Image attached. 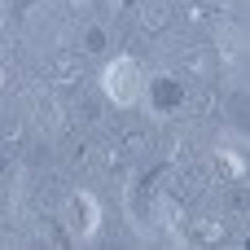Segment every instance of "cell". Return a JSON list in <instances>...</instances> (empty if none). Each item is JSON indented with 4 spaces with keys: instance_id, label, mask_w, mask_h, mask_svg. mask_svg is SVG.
I'll return each mask as SVG.
<instances>
[{
    "instance_id": "1",
    "label": "cell",
    "mask_w": 250,
    "mask_h": 250,
    "mask_svg": "<svg viewBox=\"0 0 250 250\" xmlns=\"http://www.w3.org/2000/svg\"><path fill=\"white\" fill-rule=\"evenodd\" d=\"M141 88H145V79H141V66H136V57H114L105 70H101V92L114 101V105H136L141 101Z\"/></svg>"
},
{
    "instance_id": "2",
    "label": "cell",
    "mask_w": 250,
    "mask_h": 250,
    "mask_svg": "<svg viewBox=\"0 0 250 250\" xmlns=\"http://www.w3.org/2000/svg\"><path fill=\"white\" fill-rule=\"evenodd\" d=\"M70 207L79 211V229H75L70 237H79V242H92V237L101 233V202H97L88 189H79V193H70Z\"/></svg>"
},
{
    "instance_id": "3",
    "label": "cell",
    "mask_w": 250,
    "mask_h": 250,
    "mask_svg": "<svg viewBox=\"0 0 250 250\" xmlns=\"http://www.w3.org/2000/svg\"><path fill=\"white\" fill-rule=\"evenodd\" d=\"M180 101H185V88H180L171 75H163V79H154V83H149V105H154L158 114H171Z\"/></svg>"
},
{
    "instance_id": "4",
    "label": "cell",
    "mask_w": 250,
    "mask_h": 250,
    "mask_svg": "<svg viewBox=\"0 0 250 250\" xmlns=\"http://www.w3.org/2000/svg\"><path fill=\"white\" fill-rule=\"evenodd\" d=\"M136 18H141V26L149 35H163L171 26V0H141L136 4Z\"/></svg>"
},
{
    "instance_id": "5",
    "label": "cell",
    "mask_w": 250,
    "mask_h": 250,
    "mask_svg": "<svg viewBox=\"0 0 250 250\" xmlns=\"http://www.w3.org/2000/svg\"><path fill=\"white\" fill-rule=\"evenodd\" d=\"M123 202H127V220L136 224V229H149V185L136 193V185H127L123 189Z\"/></svg>"
},
{
    "instance_id": "6",
    "label": "cell",
    "mask_w": 250,
    "mask_h": 250,
    "mask_svg": "<svg viewBox=\"0 0 250 250\" xmlns=\"http://www.w3.org/2000/svg\"><path fill=\"white\" fill-rule=\"evenodd\" d=\"M215 44H220V57H224V62H237V57L246 53V35H242V26H233V22L220 26Z\"/></svg>"
},
{
    "instance_id": "7",
    "label": "cell",
    "mask_w": 250,
    "mask_h": 250,
    "mask_svg": "<svg viewBox=\"0 0 250 250\" xmlns=\"http://www.w3.org/2000/svg\"><path fill=\"white\" fill-rule=\"evenodd\" d=\"M180 66L189 70V75H198V79H207L215 66H220V57L211 53V48H189V53H180Z\"/></svg>"
},
{
    "instance_id": "8",
    "label": "cell",
    "mask_w": 250,
    "mask_h": 250,
    "mask_svg": "<svg viewBox=\"0 0 250 250\" xmlns=\"http://www.w3.org/2000/svg\"><path fill=\"white\" fill-rule=\"evenodd\" d=\"M79 70H83V57H75V53H57V57L48 62V75H53L57 83H75Z\"/></svg>"
},
{
    "instance_id": "9",
    "label": "cell",
    "mask_w": 250,
    "mask_h": 250,
    "mask_svg": "<svg viewBox=\"0 0 250 250\" xmlns=\"http://www.w3.org/2000/svg\"><path fill=\"white\" fill-rule=\"evenodd\" d=\"M189 237H193V242H207V246H211V242H224V237H229V229H224V220L207 215V220H198V224H193V233H189Z\"/></svg>"
},
{
    "instance_id": "10",
    "label": "cell",
    "mask_w": 250,
    "mask_h": 250,
    "mask_svg": "<svg viewBox=\"0 0 250 250\" xmlns=\"http://www.w3.org/2000/svg\"><path fill=\"white\" fill-rule=\"evenodd\" d=\"M35 114H40V123H44V127H62V123H66V114H62V101H57V97H40Z\"/></svg>"
},
{
    "instance_id": "11",
    "label": "cell",
    "mask_w": 250,
    "mask_h": 250,
    "mask_svg": "<svg viewBox=\"0 0 250 250\" xmlns=\"http://www.w3.org/2000/svg\"><path fill=\"white\" fill-rule=\"evenodd\" d=\"M215 158L224 163V171H229L233 180H246V158H242L237 149H215Z\"/></svg>"
},
{
    "instance_id": "12",
    "label": "cell",
    "mask_w": 250,
    "mask_h": 250,
    "mask_svg": "<svg viewBox=\"0 0 250 250\" xmlns=\"http://www.w3.org/2000/svg\"><path fill=\"white\" fill-rule=\"evenodd\" d=\"M145 145H149V136H145V132H123V154H127V158L145 154Z\"/></svg>"
},
{
    "instance_id": "13",
    "label": "cell",
    "mask_w": 250,
    "mask_h": 250,
    "mask_svg": "<svg viewBox=\"0 0 250 250\" xmlns=\"http://www.w3.org/2000/svg\"><path fill=\"white\" fill-rule=\"evenodd\" d=\"M105 40H110V35H105V26H88V48H92V53H97V48H105Z\"/></svg>"
},
{
    "instance_id": "14",
    "label": "cell",
    "mask_w": 250,
    "mask_h": 250,
    "mask_svg": "<svg viewBox=\"0 0 250 250\" xmlns=\"http://www.w3.org/2000/svg\"><path fill=\"white\" fill-rule=\"evenodd\" d=\"M229 110H233V114L242 119V114H246V97H242V92H233V101H229Z\"/></svg>"
},
{
    "instance_id": "15",
    "label": "cell",
    "mask_w": 250,
    "mask_h": 250,
    "mask_svg": "<svg viewBox=\"0 0 250 250\" xmlns=\"http://www.w3.org/2000/svg\"><path fill=\"white\" fill-rule=\"evenodd\" d=\"M35 163H48V145H31V167Z\"/></svg>"
},
{
    "instance_id": "16",
    "label": "cell",
    "mask_w": 250,
    "mask_h": 250,
    "mask_svg": "<svg viewBox=\"0 0 250 250\" xmlns=\"http://www.w3.org/2000/svg\"><path fill=\"white\" fill-rule=\"evenodd\" d=\"M4 171H9V163H4V154H0V176H4Z\"/></svg>"
},
{
    "instance_id": "17",
    "label": "cell",
    "mask_w": 250,
    "mask_h": 250,
    "mask_svg": "<svg viewBox=\"0 0 250 250\" xmlns=\"http://www.w3.org/2000/svg\"><path fill=\"white\" fill-rule=\"evenodd\" d=\"M70 4H75V9H79V4H88V0H70Z\"/></svg>"
},
{
    "instance_id": "18",
    "label": "cell",
    "mask_w": 250,
    "mask_h": 250,
    "mask_svg": "<svg viewBox=\"0 0 250 250\" xmlns=\"http://www.w3.org/2000/svg\"><path fill=\"white\" fill-rule=\"evenodd\" d=\"M0 22H4V4H0Z\"/></svg>"
},
{
    "instance_id": "19",
    "label": "cell",
    "mask_w": 250,
    "mask_h": 250,
    "mask_svg": "<svg viewBox=\"0 0 250 250\" xmlns=\"http://www.w3.org/2000/svg\"><path fill=\"white\" fill-rule=\"evenodd\" d=\"M114 4H127V0H114Z\"/></svg>"
},
{
    "instance_id": "20",
    "label": "cell",
    "mask_w": 250,
    "mask_h": 250,
    "mask_svg": "<svg viewBox=\"0 0 250 250\" xmlns=\"http://www.w3.org/2000/svg\"><path fill=\"white\" fill-rule=\"evenodd\" d=\"M0 83H4V70H0Z\"/></svg>"
}]
</instances>
